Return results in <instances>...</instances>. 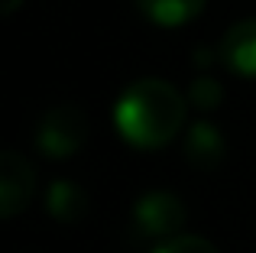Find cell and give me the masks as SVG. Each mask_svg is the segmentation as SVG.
Here are the masks:
<instances>
[{"label":"cell","instance_id":"6da1fadb","mask_svg":"<svg viewBox=\"0 0 256 253\" xmlns=\"http://www.w3.org/2000/svg\"><path fill=\"white\" fill-rule=\"evenodd\" d=\"M114 124L120 136L136 150L169 146L185 130V98L162 78H140L120 94Z\"/></svg>","mask_w":256,"mask_h":253},{"label":"cell","instance_id":"7a4b0ae2","mask_svg":"<svg viewBox=\"0 0 256 253\" xmlns=\"http://www.w3.org/2000/svg\"><path fill=\"white\" fill-rule=\"evenodd\" d=\"M84 140H88V114L72 101L49 108L36 126L39 152H46L52 159H68L72 152H78L84 146Z\"/></svg>","mask_w":256,"mask_h":253},{"label":"cell","instance_id":"3957f363","mask_svg":"<svg viewBox=\"0 0 256 253\" xmlns=\"http://www.w3.org/2000/svg\"><path fill=\"white\" fill-rule=\"evenodd\" d=\"M188 221V211L178 195L172 192H146L136 204H133V230L140 240L152 237V240H169L175 237Z\"/></svg>","mask_w":256,"mask_h":253},{"label":"cell","instance_id":"277c9868","mask_svg":"<svg viewBox=\"0 0 256 253\" xmlns=\"http://www.w3.org/2000/svg\"><path fill=\"white\" fill-rule=\"evenodd\" d=\"M36 192V169L16 150H0V218H16L26 211Z\"/></svg>","mask_w":256,"mask_h":253},{"label":"cell","instance_id":"5b68a950","mask_svg":"<svg viewBox=\"0 0 256 253\" xmlns=\"http://www.w3.org/2000/svg\"><path fill=\"white\" fill-rule=\"evenodd\" d=\"M220 62L244 78H256V16L237 20L218 46Z\"/></svg>","mask_w":256,"mask_h":253},{"label":"cell","instance_id":"8992f818","mask_svg":"<svg viewBox=\"0 0 256 253\" xmlns=\"http://www.w3.org/2000/svg\"><path fill=\"white\" fill-rule=\"evenodd\" d=\"M224 152H227V140L214 124L198 120L185 130V159L194 169H201V172L218 169L224 162Z\"/></svg>","mask_w":256,"mask_h":253},{"label":"cell","instance_id":"52a82bcc","mask_svg":"<svg viewBox=\"0 0 256 253\" xmlns=\"http://www.w3.org/2000/svg\"><path fill=\"white\" fill-rule=\"evenodd\" d=\"M46 211H49V218H56V221H62V224H78L88 214L84 188L75 185V182H68V178L52 182L49 192H46Z\"/></svg>","mask_w":256,"mask_h":253},{"label":"cell","instance_id":"ba28073f","mask_svg":"<svg viewBox=\"0 0 256 253\" xmlns=\"http://www.w3.org/2000/svg\"><path fill=\"white\" fill-rule=\"evenodd\" d=\"M136 10L143 13L150 23L175 30V26H185L204 10L208 0H133Z\"/></svg>","mask_w":256,"mask_h":253},{"label":"cell","instance_id":"9c48e42d","mask_svg":"<svg viewBox=\"0 0 256 253\" xmlns=\"http://www.w3.org/2000/svg\"><path fill=\"white\" fill-rule=\"evenodd\" d=\"M220 98H224V88H220V82H218V78H211V75H198L192 82V88H188V101H192L198 110L218 108Z\"/></svg>","mask_w":256,"mask_h":253},{"label":"cell","instance_id":"30bf717a","mask_svg":"<svg viewBox=\"0 0 256 253\" xmlns=\"http://www.w3.org/2000/svg\"><path fill=\"white\" fill-rule=\"evenodd\" d=\"M152 253H218V247L198 234H175L169 240H162Z\"/></svg>","mask_w":256,"mask_h":253},{"label":"cell","instance_id":"8fae6325","mask_svg":"<svg viewBox=\"0 0 256 253\" xmlns=\"http://www.w3.org/2000/svg\"><path fill=\"white\" fill-rule=\"evenodd\" d=\"M23 6V0H0V16H10L13 10H20Z\"/></svg>","mask_w":256,"mask_h":253}]
</instances>
